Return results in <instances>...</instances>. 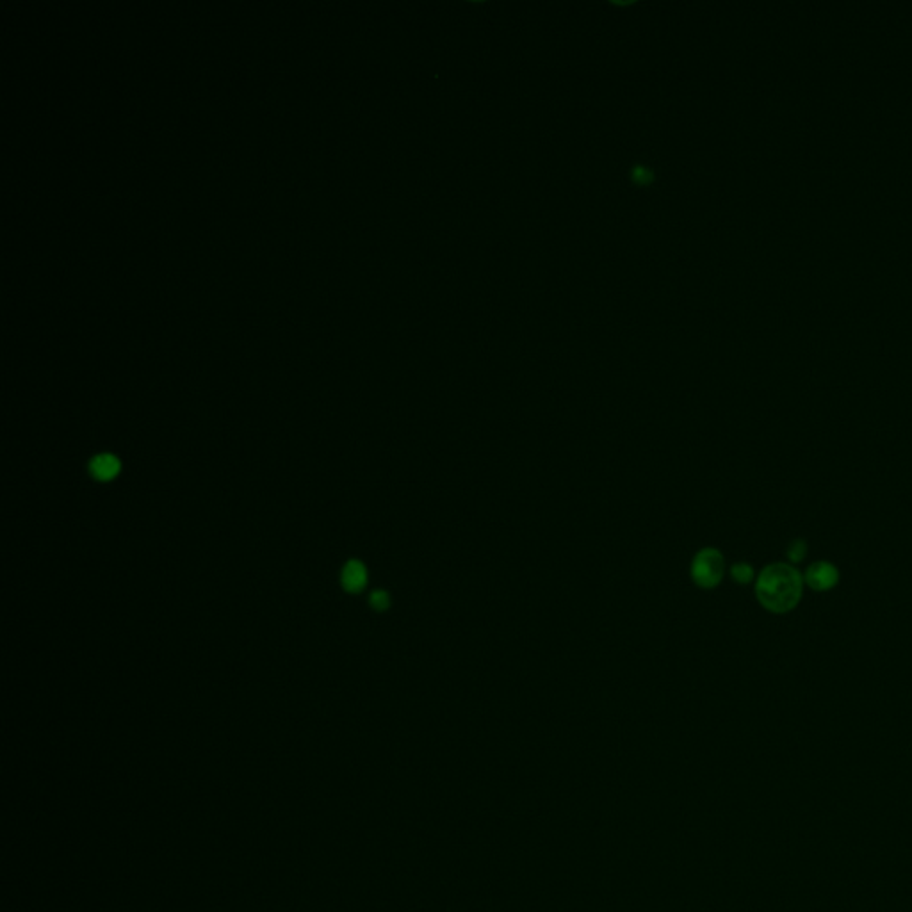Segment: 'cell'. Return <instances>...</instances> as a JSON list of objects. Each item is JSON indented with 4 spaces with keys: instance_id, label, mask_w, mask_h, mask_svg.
I'll use <instances>...</instances> for the list:
<instances>
[{
    "instance_id": "9",
    "label": "cell",
    "mask_w": 912,
    "mask_h": 912,
    "mask_svg": "<svg viewBox=\"0 0 912 912\" xmlns=\"http://www.w3.org/2000/svg\"><path fill=\"white\" fill-rule=\"evenodd\" d=\"M369 604L375 608L376 611H385L390 604V597L385 590H375L371 595H369Z\"/></svg>"
},
{
    "instance_id": "8",
    "label": "cell",
    "mask_w": 912,
    "mask_h": 912,
    "mask_svg": "<svg viewBox=\"0 0 912 912\" xmlns=\"http://www.w3.org/2000/svg\"><path fill=\"white\" fill-rule=\"evenodd\" d=\"M805 556H808V545H805L804 540H793L788 547V558H790L791 563H800L804 562Z\"/></svg>"
},
{
    "instance_id": "5",
    "label": "cell",
    "mask_w": 912,
    "mask_h": 912,
    "mask_svg": "<svg viewBox=\"0 0 912 912\" xmlns=\"http://www.w3.org/2000/svg\"><path fill=\"white\" fill-rule=\"evenodd\" d=\"M340 581H343V586L348 591L357 594V591L364 590V586L368 584V569H365L364 563L355 562V559L353 562H348L346 567L343 569Z\"/></svg>"
},
{
    "instance_id": "1",
    "label": "cell",
    "mask_w": 912,
    "mask_h": 912,
    "mask_svg": "<svg viewBox=\"0 0 912 912\" xmlns=\"http://www.w3.org/2000/svg\"><path fill=\"white\" fill-rule=\"evenodd\" d=\"M804 584V576L791 563H772L757 576V601L772 613H788L802 601Z\"/></svg>"
},
{
    "instance_id": "3",
    "label": "cell",
    "mask_w": 912,
    "mask_h": 912,
    "mask_svg": "<svg viewBox=\"0 0 912 912\" xmlns=\"http://www.w3.org/2000/svg\"><path fill=\"white\" fill-rule=\"evenodd\" d=\"M804 581L815 591H829L839 583V570L830 562H816L808 569Z\"/></svg>"
},
{
    "instance_id": "7",
    "label": "cell",
    "mask_w": 912,
    "mask_h": 912,
    "mask_svg": "<svg viewBox=\"0 0 912 912\" xmlns=\"http://www.w3.org/2000/svg\"><path fill=\"white\" fill-rule=\"evenodd\" d=\"M631 177H633V182L638 186H650L654 181L653 170L647 166H642V164H636V166L633 168Z\"/></svg>"
},
{
    "instance_id": "2",
    "label": "cell",
    "mask_w": 912,
    "mask_h": 912,
    "mask_svg": "<svg viewBox=\"0 0 912 912\" xmlns=\"http://www.w3.org/2000/svg\"><path fill=\"white\" fill-rule=\"evenodd\" d=\"M724 574L725 559L720 551L707 547L697 552L692 562V579L697 586L711 590V588L720 584V581L724 579Z\"/></svg>"
},
{
    "instance_id": "6",
    "label": "cell",
    "mask_w": 912,
    "mask_h": 912,
    "mask_svg": "<svg viewBox=\"0 0 912 912\" xmlns=\"http://www.w3.org/2000/svg\"><path fill=\"white\" fill-rule=\"evenodd\" d=\"M731 576L736 583L746 584L753 579V569L749 563H736L731 569Z\"/></svg>"
},
{
    "instance_id": "4",
    "label": "cell",
    "mask_w": 912,
    "mask_h": 912,
    "mask_svg": "<svg viewBox=\"0 0 912 912\" xmlns=\"http://www.w3.org/2000/svg\"><path fill=\"white\" fill-rule=\"evenodd\" d=\"M119 469H122V463H119L118 456L109 453L97 454L90 463L91 476L98 481H111L112 478L118 476Z\"/></svg>"
}]
</instances>
